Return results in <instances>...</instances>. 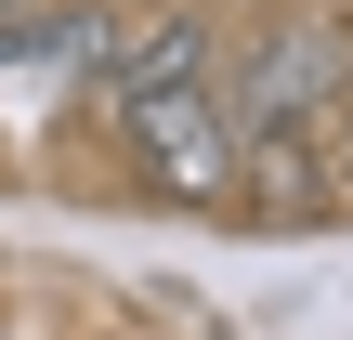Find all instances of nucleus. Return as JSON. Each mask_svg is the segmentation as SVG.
I'll use <instances>...</instances> for the list:
<instances>
[{
	"label": "nucleus",
	"instance_id": "obj_4",
	"mask_svg": "<svg viewBox=\"0 0 353 340\" xmlns=\"http://www.w3.org/2000/svg\"><path fill=\"white\" fill-rule=\"evenodd\" d=\"M314 157H327V183H341V197H353V92H341V118L314 131Z\"/></svg>",
	"mask_w": 353,
	"mask_h": 340
},
{
	"label": "nucleus",
	"instance_id": "obj_3",
	"mask_svg": "<svg viewBox=\"0 0 353 340\" xmlns=\"http://www.w3.org/2000/svg\"><path fill=\"white\" fill-rule=\"evenodd\" d=\"M183 79H223V26H210L196 0L118 26V52H105V105H144V92H183Z\"/></svg>",
	"mask_w": 353,
	"mask_h": 340
},
{
	"label": "nucleus",
	"instance_id": "obj_1",
	"mask_svg": "<svg viewBox=\"0 0 353 340\" xmlns=\"http://www.w3.org/2000/svg\"><path fill=\"white\" fill-rule=\"evenodd\" d=\"M210 92H223V118H236V157H288V144H314V131L341 118L353 39L327 13H288V26H262V39L236 52V79H210Z\"/></svg>",
	"mask_w": 353,
	"mask_h": 340
},
{
	"label": "nucleus",
	"instance_id": "obj_2",
	"mask_svg": "<svg viewBox=\"0 0 353 340\" xmlns=\"http://www.w3.org/2000/svg\"><path fill=\"white\" fill-rule=\"evenodd\" d=\"M105 118H118V157H131L157 197H223V183H236V118H223L210 79L144 92V105H105Z\"/></svg>",
	"mask_w": 353,
	"mask_h": 340
},
{
	"label": "nucleus",
	"instance_id": "obj_5",
	"mask_svg": "<svg viewBox=\"0 0 353 340\" xmlns=\"http://www.w3.org/2000/svg\"><path fill=\"white\" fill-rule=\"evenodd\" d=\"M0 13H39V0H0Z\"/></svg>",
	"mask_w": 353,
	"mask_h": 340
}]
</instances>
